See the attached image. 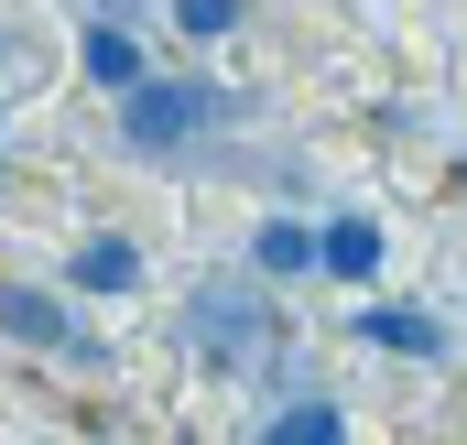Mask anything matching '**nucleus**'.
I'll use <instances>...</instances> for the list:
<instances>
[{
	"instance_id": "f257e3e1",
	"label": "nucleus",
	"mask_w": 467,
	"mask_h": 445,
	"mask_svg": "<svg viewBox=\"0 0 467 445\" xmlns=\"http://www.w3.org/2000/svg\"><path fill=\"white\" fill-rule=\"evenodd\" d=\"M272 347H283V305H272L261 272L196 283V305H185V358H196V369H250V358H272Z\"/></svg>"
},
{
	"instance_id": "f03ea898",
	"label": "nucleus",
	"mask_w": 467,
	"mask_h": 445,
	"mask_svg": "<svg viewBox=\"0 0 467 445\" xmlns=\"http://www.w3.org/2000/svg\"><path fill=\"white\" fill-rule=\"evenodd\" d=\"M229 119H239V88H218V77H141L119 98V141L130 152H185V141H207Z\"/></svg>"
},
{
	"instance_id": "7ed1b4c3",
	"label": "nucleus",
	"mask_w": 467,
	"mask_h": 445,
	"mask_svg": "<svg viewBox=\"0 0 467 445\" xmlns=\"http://www.w3.org/2000/svg\"><path fill=\"white\" fill-rule=\"evenodd\" d=\"M0 336L11 347H33V358H99V336L77 316V294H55V283H0Z\"/></svg>"
},
{
	"instance_id": "20e7f679",
	"label": "nucleus",
	"mask_w": 467,
	"mask_h": 445,
	"mask_svg": "<svg viewBox=\"0 0 467 445\" xmlns=\"http://www.w3.org/2000/svg\"><path fill=\"white\" fill-rule=\"evenodd\" d=\"M348 336L369 347V358H413V369H435V358H457V336H446V316H424V305H358L348 316Z\"/></svg>"
},
{
	"instance_id": "39448f33",
	"label": "nucleus",
	"mask_w": 467,
	"mask_h": 445,
	"mask_svg": "<svg viewBox=\"0 0 467 445\" xmlns=\"http://www.w3.org/2000/svg\"><path fill=\"white\" fill-rule=\"evenodd\" d=\"M380 218H358V207H337V218L316 228V283H348V294H369V272H380Z\"/></svg>"
},
{
	"instance_id": "423d86ee",
	"label": "nucleus",
	"mask_w": 467,
	"mask_h": 445,
	"mask_svg": "<svg viewBox=\"0 0 467 445\" xmlns=\"http://www.w3.org/2000/svg\"><path fill=\"white\" fill-rule=\"evenodd\" d=\"M66 294H88V305H119V294H141V239H119V228L77 239V261H66Z\"/></svg>"
},
{
	"instance_id": "0eeeda50",
	"label": "nucleus",
	"mask_w": 467,
	"mask_h": 445,
	"mask_svg": "<svg viewBox=\"0 0 467 445\" xmlns=\"http://www.w3.org/2000/svg\"><path fill=\"white\" fill-rule=\"evenodd\" d=\"M77 66H88V88H109V98H130L152 66H141V33L119 22V11H99L88 33H77Z\"/></svg>"
},
{
	"instance_id": "6e6552de",
	"label": "nucleus",
	"mask_w": 467,
	"mask_h": 445,
	"mask_svg": "<svg viewBox=\"0 0 467 445\" xmlns=\"http://www.w3.org/2000/svg\"><path fill=\"white\" fill-rule=\"evenodd\" d=\"M250 272H261V283H316V228L261 218V228H250Z\"/></svg>"
},
{
	"instance_id": "1a4fd4ad",
	"label": "nucleus",
	"mask_w": 467,
	"mask_h": 445,
	"mask_svg": "<svg viewBox=\"0 0 467 445\" xmlns=\"http://www.w3.org/2000/svg\"><path fill=\"white\" fill-rule=\"evenodd\" d=\"M261 445H348V413H337L327 391H294V402H272Z\"/></svg>"
},
{
	"instance_id": "9d476101",
	"label": "nucleus",
	"mask_w": 467,
	"mask_h": 445,
	"mask_svg": "<svg viewBox=\"0 0 467 445\" xmlns=\"http://www.w3.org/2000/svg\"><path fill=\"white\" fill-rule=\"evenodd\" d=\"M239 11H250V0H163V22H174V33H196V44L239 33Z\"/></svg>"
},
{
	"instance_id": "9b49d317",
	"label": "nucleus",
	"mask_w": 467,
	"mask_h": 445,
	"mask_svg": "<svg viewBox=\"0 0 467 445\" xmlns=\"http://www.w3.org/2000/svg\"><path fill=\"white\" fill-rule=\"evenodd\" d=\"M446 185H457V196H467V152H457V174H446Z\"/></svg>"
}]
</instances>
